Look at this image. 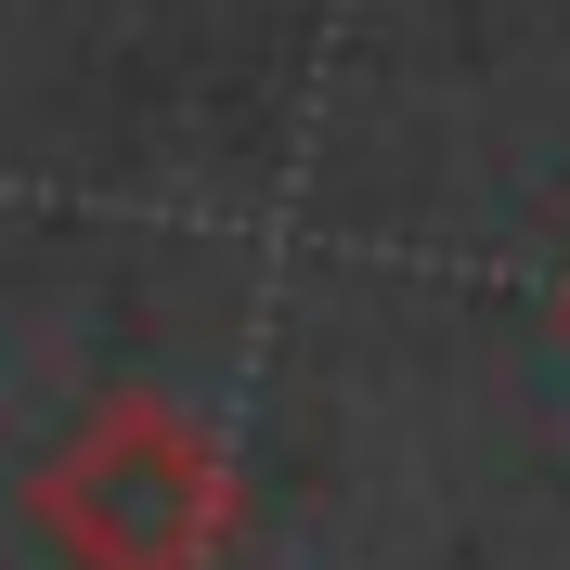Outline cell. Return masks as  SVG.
<instances>
[]
</instances>
